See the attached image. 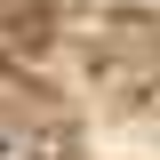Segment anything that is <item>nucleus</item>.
I'll use <instances>...</instances> for the list:
<instances>
[{"label":"nucleus","instance_id":"f257e3e1","mask_svg":"<svg viewBox=\"0 0 160 160\" xmlns=\"http://www.w3.org/2000/svg\"><path fill=\"white\" fill-rule=\"evenodd\" d=\"M0 160H40V144H32V136H8V128H0Z\"/></svg>","mask_w":160,"mask_h":160}]
</instances>
